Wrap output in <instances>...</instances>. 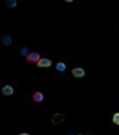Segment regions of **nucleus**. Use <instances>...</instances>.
<instances>
[{
	"label": "nucleus",
	"mask_w": 119,
	"mask_h": 135,
	"mask_svg": "<svg viewBox=\"0 0 119 135\" xmlns=\"http://www.w3.org/2000/svg\"><path fill=\"white\" fill-rule=\"evenodd\" d=\"M40 59H42V57H40L39 52H30V53H29V56L26 57V60L29 63H37Z\"/></svg>",
	"instance_id": "1"
},
{
	"label": "nucleus",
	"mask_w": 119,
	"mask_h": 135,
	"mask_svg": "<svg viewBox=\"0 0 119 135\" xmlns=\"http://www.w3.org/2000/svg\"><path fill=\"white\" fill-rule=\"evenodd\" d=\"M32 101H33V102H36V104H42V102L44 101V95H43V92L36 91L33 95H32Z\"/></svg>",
	"instance_id": "2"
},
{
	"label": "nucleus",
	"mask_w": 119,
	"mask_h": 135,
	"mask_svg": "<svg viewBox=\"0 0 119 135\" xmlns=\"http://www.w3.org/2000/svg\"><path fill=\"white\" fill-rule=\"evenodd\" d=\"M85 75H86V72L83 68H73L72 69V76H75V78H83Z\"/></svg>",
	"instance_id": "3"
},
{
	"label": "nucleus",
	"mask_w": 119,
	"mask_h": 135,
	"mask_svg": "<svg viewBox=\"0 0 119 135\" xmlns=\"http://www.w3.org/2000/svg\"><path fill=\"white\" fill-rule=\"evenodd\" d=\"M63 121H65V115L63 114H54L52 117V124L53 125H60Z\"/></svg>",
	"instance_id": "4"
},
{
	"label": "nucleus",
	"mask_w": 119,
	"mask_h": 135,
	"mask_svg": "<svg viewBox=\"0 0 119 135\" xmlns=\"http://www.w3.org/2000/svg\"><path fill=\"white\" fill-rule=\"evenodd\" d=\"M36 65H37V68H40V69H42V68H50V66H52V60L46 59V57H42Z\"/></svg>",
	"instance_id": "5"
},
{
	"label": "nucleus",
	"mask_w": 119,
	"mask_h": 135,
	"mask_svg": "<svg viewBox=\"0 0 119 135\" xmlns=\"http://www.w3.org/2000/svg\"><path fill=\"white\" fill-rule=\"evenodd\" d=\"M2 92H3V95H6V96H10V95H13L14 94V88L12 85H4L2 88Z\"/></svg>",
	"instance_id": "6"
},
{
	"label": "nucleus",
	"mask_w": 119,
	"mask_h": 135,
	"mask_svg": "<svg viewBox=\"0 0 119 135\" xmlns=\"http://www.w3.org/2000/svg\"><path fill=\"white\" fill-rule=\"evenodd\" d=\"M2 43L4 45V46H10V45L13 43V37H12L10 35H3L2 36Z\"/></svg>",
	"instance_id": "7"
},
{
	"label": "nucleus",
	"mask_w": 119,
	"mask_h": 135,
	"mask_svg": "<svg viewBox=\"0 0 119 135\" xmlns=\"http://www.w3.org/2000/svg\"><path fill=\"white\" fill-rule=\"evenodd\" d=\"M4 6H6V7H9V9H13V7L17 6V0H6Z\"/></svg>",
	"instance_id": "8"
},
{
	"label": "nucleus",
	"mask_w": 119,
	"mask_h": 135,
	"mask_svg": "<svg viewBox=\"0 0 119 135\" xmlns=\"http://www.w3.org/2000/svg\"><path fill=\"white\" fill-rule=\"evenodd\" d=\"M56 70H57V72H65V70H66V63L65 62L56 63Z\"/></svg>",
	"instance_id": "9"
},
{
	"label": "nucleus",
	"mask_w": 119,
	"mask_h": 135,
	"mask_svg": "<svg viewBox=\"0 0 119 135\" xmlns=\"http://www.w3.org/2000/svg\"><path fill=\"white\" fill-rule=\"evenodd\" d=\"M112 122H113L115 125H119V112H115L113 117H112Z\"/></svg>",
	"instance_id": "10"
},
{
	"label": "nucleus",
	"mask_w": 119,
	"mask_h": 135,
	"mask_svg": "<svg viewBox=\"0 0 119 135\" xmlns=\"http://www.w3.org/2000/svg\"><path fill=\"white\" fill-rule=\"evenodd\" d=\"M29 53H30V52H29L27 47H22V49H20V55H22V56L27 57V56H29Z\"/></svg>",
	"instance_id": "11"
},
{
	"label": "nucleus",
	"mask_w": 119,
	"mask_h": 135,
	"mask_svg": "<svg viewBox=\"0 0 119 135\" xmlns=\"http://www.w3.org/2000/svg\"><path fill=\"white\" fill-rule=\"evenodd\" d=\"M19 135H30V134H27V132H22V134H19Z\"/></svg>",
	"instance_id": "12"
},
{
	"label": "nucleus",
	"mask_w": 119,
	"mask_h": 135,
	"mask_svg": "<svg viewBox=\"0 0 119 135\" xmlns=\"http://www.w3.org/2000/svg\"><path fill=\"white\" fill-rule=\"evenodd\" d=\"M79 135H83V134H79ZM86 135H91V134H86Z\"/></svg>",
	"instance_id": "13"
},
{
	"label": "nucleus",
	"mask_w": 119,
	"mask_h": 135,
	"mask_svg": "<svg viewBox=\"0 0 119 135\" xmlns=\"http://www.w3.org/2000/svg\"><path fill=\"white\" fill-rule=\"evenodd\" d=\"M70 135H73V134H70Z\"/></svg>",
	"instance_id": "14"
}]
</instances>
